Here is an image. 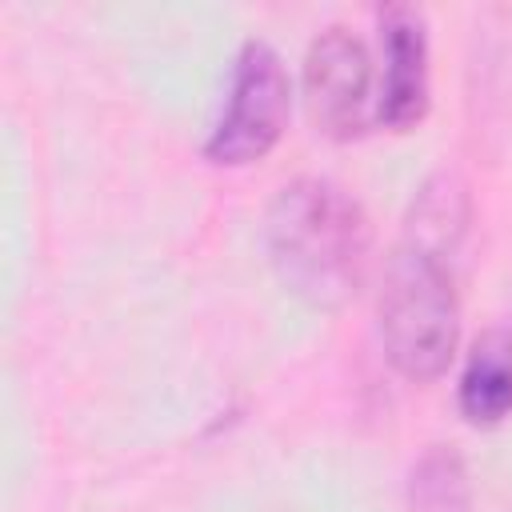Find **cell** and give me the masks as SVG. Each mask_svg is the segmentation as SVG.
<instances>
[{"label":"cell","instance_id":"cell-1","mask_svg":"<svg viewBox=\"0 0 512 512\" xmlns=\"http://www.w3.org/2000/svg\"><path fill=\"white\" fill-rule=\"evenodd\" d=\"M264 252L292 296L312 308H340L368 276L372 224L340 184L300 176L264 212Z\"/></svg>","mask_w":512,"mask_h":512},{"label":"cell","instance_id":"cell-3","mask_svg":"<svg viewBox=\"0 0 512 512\" xmlns=\"http://www.w3.org/2000/svg\"><path fill=\"white\" fill-rule=\"evenodd\" d=\"M292 84L280 52L268 40H244L232 56L220 108L204 136V156L220 168H244L264 160L284 136Z\"/></svg>","mask_w":512,"mask_h":512},{"label":"cell","instance_id":"cell-7","mask_svg":"<svg viewBox=\"0 0 512 512\" xmlns=\"http://www.w3.org/2000/svg\"><path fill=\"white\" fill-rule=\"evenodd\" d=\"M412 512H468V476L456 452L432 448L412 468Z\"/></svg>","mask_w":512,"mask_h":512},{"label":"cell","instance_id":"cell-2","mask_svg":"<svg viewBox=\"0 0 512 512\" xmlns=\"http://www.w3.org/2000/svg\"><path fill=\"white\" fill-rule=\"evenodd\" d=\"M376 324L384 356L404 380L428 384L444 376L460 344L452 248L404 232L384 268Z\"/></svg>","mask_w":512,"mask_h":512},{"label":"cell","instance_id":"cell-4","mask_svg":"<svg viewBox=\"0 0 512 512\" xmlns=\"http://www.w3.org/2000/svg\"><path fill=\"white\" fill-rule=\"evenodd\" d=\"M304 104L312 124L332 140H352L376 124L372 56L356 32L328 24L304 52Z\"/></svg>","mask_w":512,"mask_h":512},{"label":"cell","instance_id":"cell-6","mask_svg":"<svg viewBox=\"0 0 512 512\" xmlns=\"http://www.w3.org/2000/svg\"><path fill=\"white\" fill-rule=\"evenodd\" d=\"M456 408L476 428H492L512 416V332L508 328H488L472 340L456 380Z\"/></svg>","mask_w":512,"mask_h":512},{"label":"cell","instance_id":"cell-5","mask_svg":"<svg viewBox=\"0 0 512 512\" xmlns=\"http://www.w3.org/2000/svg\"><path fill=\"white\" fill-rule=\"evenodd\" d=\"M432 92L428 68V24L412 4L380 12V80H376V124L408 132L424 120Z\"/></svg>","mask_w":512,"mask_h":512}]
</instances>
